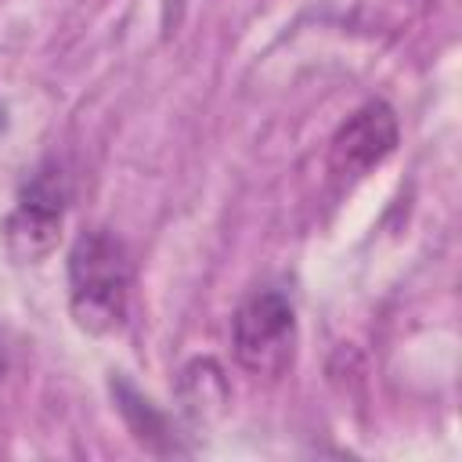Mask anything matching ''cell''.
Masks as SVG:
<instances>
[{
  "label": "cell",
  "mask_w": 462,
  "mask_h": 462,
  "mask_svg": "<svg viewBox=\"0 0 462 462\" xmlns=\"http://www.w3.org/2000/svg\"><path fill=\"white\" fill-rule=\"evenodd\" d=\"M130 300V256L108 231H87L69 253V307L83 332L108 336L123 328Z\"/></svg>",
  "instance_id": "obj_1"
},
{
  "label": "cell",
  "mask_w": 462,
  "mask_h": 462,
  "mask_svg": "<svg viewBox=\"0 0 462 462\" xmlns=\"http://www.w3.org/2000/svg\"><path fill=\"white\" fill-rule=\"evenodd\" d=\"M231 346L245 372L282 375L296 354V314L282 292L249 296L231 318Z\"/></svg>",
  "instance_id": "obj_2"
},
{
  "label": "cell",
  "mask_w": 462,
  "mask_h": 462,
  "mask_svg": "<svg viewBox=\"0 0 462 462\" xmlns=\"http://www.w3.org/2000/svg\"><path fill=\"white\" fill-rule=\"evenodd\" d=\"M65 202H69V184H65V173L54 162L40 166L25 180V188L18 195V206L4 224V242H7L14 260L36 263V260L54 253V245L61 238Z\"/></svg>",
  "instance_id": "obj_3"
},
{
  "label": "cell",
  "mask_w": 462,
  "mask_h": 462,
  "mask_svg": "<svg viewBox=\"0 0 462 462\" xmlns=\"http://www.w3.org/2000/svg\"><path fill=\"white\" fill-rule=\"evenodd\" d=\"M397 137H401V130H397L393 108L386 101H368L354 116H346V123L332 134L328 170L339 180L365 177L368 170H375L383 159L393 155Z\"/></svg>",
  "instance_id": "obj_4"
},
{
  "label": "cell",
  "mask_w": 462,
  "mask_h": 462,
  "mask_svg": "<svg viewBox=\"0 0 462 462\" xmlns=\"http://www.w3.org/2000/svg\"><path fill=\"white\" fill-rule=\"evenodd\" d=\"M112 393L119 397V408H123V415H126L130 430L137 433V440L159 451L155 437L170 440V433H166V419H162L159 411H152V404H148V401H141V397H137V393H134V390H130L123 379H119V383H112Z\"/></svg>",
  "instance_id": "obj_5"
},
{
  "label": "cell",
  "mask_w": 462,
  "mask_h": 462,
  "mask_svg": "<svg viewBox=\"0 0 462 462\" xmlns=\"http://www.w3.org/2000/svg\"><path fill=\"white\" fill-rule=\"evenodd\" d=\"M4 372H7V357H4V346H0V379H4Z\"/></svg>",
  "instance_id": "obj_6"
}]
</instances>
